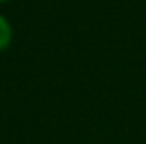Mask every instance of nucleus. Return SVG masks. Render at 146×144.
<instances>
[{"mask_svg":"<svg viewBox=\"0 0 146 144\" xmlns=\"http://www.w3.org/2000/svg\"><path fill=\"white\" fill-rule=\"evenodd\" d=\"M0 2H6V0H0Z\"/></svg>","mask_w":146,"mask_h":144,"instance_id":"f03ea898","label":"nucleus"},{"mask_svg":"<svg viewBox=\"0 0 146 144\" xmlns=\"http://www.w3.org/2000/svg\"><path fill=\"white\" fill-rule=\"evenodd\" d=\"M9 41H11V26L6 20V17L0 15V50H4L9 44Z\"/></svg>","mask_w":146,"mask_h":144,"instance_id":"f257e3e1","label":"nucleus"}]
</instances>
